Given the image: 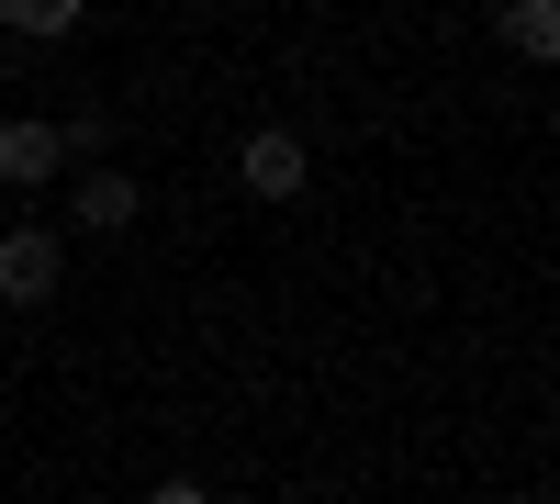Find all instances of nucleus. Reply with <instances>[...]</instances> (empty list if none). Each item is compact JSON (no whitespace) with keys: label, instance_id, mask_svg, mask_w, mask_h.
Masks as SVG:
<instances>
[{"label":"nucleus","instance_id":"obj_5","mask_svg":"<svg viewBox=\"0 0 560 504\" xmlns=\"http://www.w3.org/2000/svg\"><path fill=\"white\" fill-rule=\"evenodd\" d=\"M79 224H135V179H124V168L79 179Z\"/></svg>","mask_w":560,"mask_h":504},{"label":"nucleus","instance_id":"obj_1","mask_svg":"<svg viewBox=\"0 0 560 504\" xmlns=\"http://www.w3.org/2000/svg\"><path fill=\"white\" fill-rule=\"evenodd\" d=\"M236 168H247V191H258V202H292V191H303V134H280V124L247 134V157H236Z\"/></svg>","mask_w":560,"mask_h":504},{"label":"nucleus","instance_id":"obj_4","mask_svg":"<svg viewBox=\"0 0 560 504\" xmlns=\"http://www.w3.org/2000/svg\"><path fill=\"white\" fill-rule=\"evenodd\" d=\"M504 45H516V57H560V12L549 0H516V12H504Z\"/></svg>","mask_w":560,"mask_h":504},{"label":"nucleus","instance_id":"obj_2","mask_svg":"<svg viewBox=\"0 0 560 504\" xmlns=\"http://www.w3.org/2000/svg\"><path fill=\"white\" fill-rule=\"evenodd\" d=\"M45 292H57V247H45L34 224L0 236V303H45Z\"/></svg>","mask_w":560,"mask_h":504},{"label":"nucleus","instance_id":"obj_7","mask_svg":"<svg viewBox=\"0 0 560 504\" xmlns=\"http://www.w3.org/2000/svg\"><path fill=\"white\" fill-rule=\"evenodd\" d=\"M147 504H213V493H202V482H158Z\"/></svg>","mask_w":560,"mask_h":504},{"label":"nucleus","instance_id":"obj_3","mask_svg":"<svg viewBox=\"0 0 560 504\" xmlns=\"http://www.w3.org/2000/svg\"><path fill=\"white\" fill-rule=\"evenodd\" d=\"M57 157H68L57 124H0V179H45Z\"/></svg>","mask_w":560,"mask_h":504},{"label":"nucleus","instance_id":"obj_6","mask_svg":"<svg viewBox=\"0 0 560 504\" xmlns=\"http://www.w3.org/2000/svg\"><path fill=\"white\" fill-rule=\"evenodd\" d=\"M0 23H12V34H68L79 0H0Z\"/></svg>","mask_w":560,"mask_h":504}]
</instances>
